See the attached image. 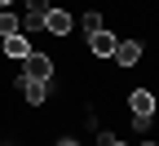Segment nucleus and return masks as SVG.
Masks as SVG:
<instances>
[{"instance_id":"1a4fd4ad","label":"nucleus","mask_w":159,"mask_h":146,"mask_svg":"<svg viewBox=\"0 0 159 146\" xmlns=\"http://www.w3.org/2000/svg\"><path fill=\"white\" fill-rule=\"evenodd\" d=\"M22 5V13H35V18H44L49 9H53V0H18Z\"/></svg>"},{"instance_id":"f257e3e1","label":"nucleus","mask_w":159,"mask_h":146,"mask_svg":"<svg viewBox=\"0 0 159 146\" xmlns=\"http://www.w3.org/2000/svg\"><path fill=\"white\" fill-rule=\"evenodd\" d=\"M22 75H27V80H40V84H49V80L57 75V62H53L49 53H40V49H31V53L22 58Z\"/></svg>"},{"instance_id":"f8f14e48","label":"nucleus","mask_w":159,"mask_h":146,"mask_svg":"<svg viewBox=\"0 0 159 146\" xmlns=\"http://www.w3.org/2000/svg\"><path fill=\"white\" fill-rule=\"evenodd\" d=\"M111 146H128V142H119V137H111Z\"/></svg>"},{"instance_id":"423d86ee","label":"nucleus","mask_w":159,"mask_h":146,"mask_svg":"<svg viewBox=\"0 0 159 146\" xmlns=\"http://www.w3.org/2000/svg\"><path fill=\"white\" fill-rule=\"evenodd\" d=\"M115 45H119V35H111L106 27L89 35V53H93V58H111V53H115Z\"/></svg>"},{"instance_id":"9b49d317","label":"nucleus","mask_w":159,"mask_h":146,"mask_svg":"<svg viewBox=\"0 0 159 146\" xmlns=\"http://www.w3.org/2000/svg\"><path fill=\"white\" fill-rule=\"evenodd\" d=\"M57 146H80V142H75V137H62V142H57Z\"/></svg>"},{"instance_id":"0eeeda50","label":"nucleus","mask_w":159,"mask_h":146,"mask_svg":"<svg viewBox=\"0 0 159 146\" xmlns=\"http://www.w3.org/2000/svg\"><path fill=\"white\" fill-rule=\"evenodd\" d=\"M0 49H5V58L22 62V58L31 53V40H27V35H9V40H0Z\"/></svg>"},{"instance_id":"6e6552de","label":"nucleus","mask_w":159,"mask_h":146,"mask_svg":"<svg viewBox=\"0 0 159 146\" xmlns=\"http://www.w3.org/2000/svg\"><path fill=\"white\" fill-rule=\"evenodd\" d=\"M9 35H22V22L13 9H0V40H9Z\"/></svg>"},{"instance_id":"7ed1b4c3","label":"nucleus","mask_w":159,"mask_h":146,"mask_svg":"<svg viewBox=\"0 0 159 146\" xmlns=\"http://www.w3.org/2000/svg\"><path fill=\"white\" fill-rule=\"evenodd\" d=\"M71 27H75V18H71L66 9H57V5H53V9L44 13V31H49V35L62 40V35H71Z\"/></svg>"},{"instance_id":"39448f33","label":"nucleus","mask_w":159,"mask_h":146,"mask_svg":"<svg viewBox=\"0 0 159 146\" xmlns=\"http://www.w3.org/2000/svg\"><path fill=\"white\" fill-rule=\"evenodd\" d=\"M18 93L27 97V106H44V102H49V84H40V80H27V75H18Z\"/></svg>"},{"instance_id":"f03ea898","label":"nucleus","mask_w":159,"mask_h":146,"mask_svg":"<svg viewBox=\"0 0 159 146\" xmlns=\"http://www.w3.org/2000/svg\"><path fill=\"white\" fill-rule=\"evenodd\" d=\"M155 106H159V97L150 89H133L128 93V115L133 120H155Z\"/></svg>"},{"instance_id":"20e7f679","label":"nucleus","mask_w":159,"mask_h":146,"mask_svg":"<svg viewBox=\"0 0 159 146\" xmlns=\"http://www.w3.org/2000/svg\"><path fill=\"white\" fill-rule=\"evenodd\" d=\"M142 53H146V49H142V40H119V45H115V53H111V58H115V62H119V67H124V71H128V67H137V62H142Z\"/></svg>"},{"instance_id":"ddd939ff","label":"nucleus","mask_w":159,"mask_h":146,"mask_svg":"<svg viewBox=\"0 0 159 146\" xmlns=\"http://www.w3.org/2000/svg\"><path fill=\"white\" fill-rule=\"evenodd\" d=\"M5 5H18V0H0V9H5Z\"/></svg>"},{"instance_id":"4468645a","label":"nucleus","mask_w":159,"mask_h":146,"mask_svg":"<svg viewBox=\"0 0 159 146\" xmlns=\"http://www.w3.org/2000/svg\"><path fill=\"white\" fill-rule=\"evenodd\" d=\"M137 146H159V142H137Z\"/></svg>"},{"instance_id":"9d476101","label":"nucleus","mask_w":159,"mask_h":146,"mask_svg":"<svg viewBox=\"0 0 159 146\" xmlns=\"http://www.w3.org/2000/svg\"><path fill=\"white\" fill-rule=\"evenodd\" d=\"M80 27H84L89 35H93V31H102V13H97V9H84V18H80Z\"/></svg>"}]
</instances>
